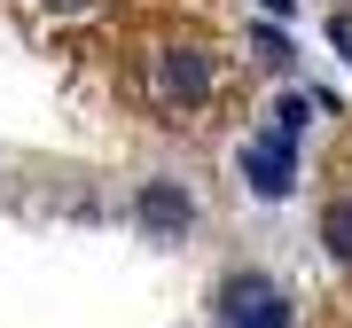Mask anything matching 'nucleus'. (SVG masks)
I'll list each match as a JSON object with an SVG mask.
<instances>
[{
	"instance_id": "7",
	"label": "nucleus",
	"mask_w": 352,
	"mask_h": 328,
	"mask_svg": "<svg viewBox=\"0 0 352 328\" xmlns=\"http://www.w3.org/2000/svg\"><path fill=\"white\" fill-rule=\"evenodd\" d=\"M266 8H274V16H289V0H266Z\"/></svg>"
},
{
	"instance_id": "3",
	"label": "nucleus",
	"mask_w": 352,
	"mask_h": 328,
	"mask_svg": "<svg viewBox=\"0 0 352 328\" xmlns=\"http://www.w3.org/2000/svg\"><path fill=\"white\" fill-rule=\"evenodd\" d=\"M141 219H149L157 235H180V227H188V196H180V188H149V196H141Z\"/></svg>"
},
{
	"instance_id": "1",
	"label": "nucleus",
	"mask_w": 352,
	"mask_h": 328,
	"mask_svg": "<svg viewBox=\"0 0 352 328\" xmlns=\"http://www.w3.org/2000/svg\"><path fill=\"white\" fill-rule=\"evenodd\" d=\"M149 78H157V94H164V102L196 110V102H212V86H219V63H212L204 47H164Z\"/></svg>"
},
{
	"instance_id": "2",
	"label": "nucleus",
	"mask_w": 352,
	"mask_h": 328,
	"mask_svg": "<svg viewBox=\"0 0 352 328\" xmlns=\"http://www.w3.org/2000/svg\"><path fill=\"white\" fill-rule=\"evenodd\" d=\"M243 172H251L258 196H289V188H298V156H289V141H282V149H274V141L243 149Z\"/></svg>"
},
{
	"instance_id": "4",
	"label": "nucleus",
	"mask_w": 352,
	"mask_h": 328,
	"mask_svg": "<svg viewBox=\"0 0 352 328\" xmlns=\"http://www.w3.org/2000/svg\"><path fill=\"white\" fill-rule=\"evenodd\" d=\"M321 242H329V258H344V266H352V196L321 211Z\"/></svg>"
},
{
	"instance_id": "8",
	"label": "nucleus",
	"mask_w": 352,
	"mask_h": 328,
	"mask_svg": "<svg viewBox=\"0 0 352 328\" xmlns=\"http://www.w3.org/2000/svg\"><path fill=\"white\" fill-rule=\"evenodd\" d=\"M55 8H87V0H55Z\"/></svg>"
},
{
	"instance_id": "5",
	"label": "nucleus",
	"mask_w": 352,
	"mask_h": 328,
	"mask_svg": "<svg viewBox=\"0 0 352 328\" xmlns=\"http://www.w3.org/2000/svg\"><path fill=\"white\" fill-rule=\"evenodd\" d=\"M235 328H289V297H274V290H266V297H258Z\"/></svg>"
},
{
	"instance_id": "6",
	"label": "nucleus",
	"mask_w": 352,
	"mask_h": 328,
	"mask_svg": "<svg viewBox=\"0 0 352 328\" xmlns=\"http://www.w3.org/2000/svg\"><path fill=\"white\" fill-rule=\"evenodd\" d=\"M258 297H266V281H251V274H243V281H227V305H219V313H227V320H243Z\"/></svg>"
}]
</instances>
